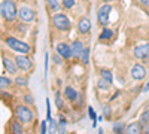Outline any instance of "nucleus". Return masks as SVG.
I'll use <instances>...</instances> for the list:
<instances>
[{"mask_svg":"<svg viewBox=\"0 0 149 134\" xmlns=\"http://www.w3.org/2000/svg\"><path fill=\"white\" fill-rule=\"evenodd\" d=\"M18 8L17 3L14 0H2V5H0V14H2V18L8 22H12L17 19L18 15Z\"/></svg>","mask_w":149,"mask_h":134,"instance_id":"nucleus-1","label":"nucleus"},{"mask_svg":"<svg viewBox=\"0 0 149 134\" xmlns=\"http://www.w3.org/2000/svg\"><path fill=\"white\" fill-rule=\"evenodd\" d=\"M5 43L10 48L12 51H15L18 54H29L31 51V48H30L29 43L22 42V40H19L17 37H14V36H8V37L5 39Z\"/></svg>","mask_w":149,"mask_h":134,"instance_id":"nucleus-2","label":"nucleus"},{"mask_svg":"<svg viewBox=\"0 0 149 134\" xmlns=\"http://www.w3.org/2000/svg\"><path fill=\"white\" fill-rule=\"evenodd\" d=\"M15 116L22 124H31L34 119V112L27 104H18L15 107Z\"/></svg>","mask_w":149,"mask_h":134,"instance_id":"nucleus-3","label":"nucleus"},{"mask_svg":"<svg viewBox=\"0 0 149 134\" xmlns=\"http://www.w3.org/2000/svg\"><path fill=\"white\" fill-rule=\"evenodd\" d=\"M52 24L54 27L60 31H67L72 27V21L66 14H61V12H57V14H52Z\"/></svg>","mask_w":149,"mask_h":134,"instance_id":"nucleus-4","label":"nucleus"},{"mask_svg":"<svg viewBox=\"0 0 149 134\" xmlns=\"http://www.w3.org/2000/svg\"><path fill=\"white\" fill-rule=\"evenodd\" d=\"M18 18H19L21 22H24V24H30V22H33V21L36 19V12H34V9H33L31 6L22 5V6L19 8V10H18Z\"/></svg>","mask_w":149,"mask_h":134,"instance_id":"nucleus-5","label":"nucleus"},{"mask_svg":"<svg viewBox=\"0 0 149 134\" xmlns=\"http://www.w3.org/2000/svg\"><path fill=\"white\" fill-rule=\"evenodd\" d=\"M110 10H112V6L109 3H104L102 5L100 8H98L97 10V21L100 26L106 27L107 24H109V15H110Z\"/></svg>","mask_w":149,"mask_h":134,"instance_id":"nucleus-6","label":"nucleus"},{"mask_svg":"<svg viewBox=\"0 0 149 134\" xmlns=\"http://www.w3.org/2000/svg\"><path fill=\"white\" fill-rule=\"evenodd\" d=\"M15 63H17V67L22 72H29L33 69V61L27 55H15Z\"/></svg>","mask_w":149,"mask_h":134,"instance_id":"nucleus-7","label":"nucleus"},{"mask_svg":"<svg viewBox=\"0 0 149 134\" xmlns=\"http://www.w3.org/2000/svg\"><path fill=\"white\" fill-rule=\"evenodd\" d=\"M2 64H3V69H5V70L9 73V75H17L18 67H17L15 60H10L9 57L2 55Z\"/></svg>","mask_w":149,"mask_h":134,"instance_id":"nucleus-8","label":"nucleus"},{"mask_svg":"<svg viewBox=\"0 0 149 134\" xmlns=\"http://www.w3.org/2000/svg\"><path fill=\"white\" fill-rule=\"evenodd\" d=\"M57 54L61 58H64V60H70L72 58V48H70V45L66 43V42L57 43Z\"/></svg>","mask_w":149,"mask_h":134,"instance_id":"nucleus-9","label":"nucleus"},{"mask_svg":"<svg viewBox=\"0 0 149 134\" xmlns=\"http://www.w3.org/2000/svg\"><path fill=\"white\" fill-rule=\"evenodd\" d=\"M131 78L136 81H142L146 78V69L143 64H134L131 67Z\"/></svg>","mask_w":149,"mask_h":134,"instance_id":"nucleus-10","label":"nucleus"},{"mask_svg":"<svg viewBox=\"0 0 149 134\" xmlns=\"http://www.w3.org/2000/svg\"><path fill=\"white\" fill-rule=\"evenodd\" d=\"M149 55V43L145 42L142 45H137L134 48V57L139 58V60H145Z\"/></svg>","mask_w":149,"mask_h":134,"instance_id":"nucleus-11","label":"nucleus"},{"mask_svg":"<svg viewBox=\"0 0 149 134\" xmlns=\"http://www.w3.org/2000/svg\"><path fill=\"white\" fill-rule=\"evenodd\" d=\"M91 30V21L90 18H86V17H82L79 21H78V31L81 34H88Z\"/></svg>","mask_w":149,"mask_h":134,"instance_id":"nucleus-12","label":"nucleus"},{"mask_svg":"<svg viewBox=\"0 0 149 134\" xmlns=\"http://www.w3.org/2000/svg\"><path fill=\"white\" fill-rule=\"evenodd\" d=\"M70 48H72V58H81V55H82V52L85 49L82 40H74L70 45Z\"/></svg>","mask_w":149,"mask_h":134,"instance_id":"nucleus-13","label":"nucleus"},{"mask_svg":"<svg viewBox=\"0 0 149 134\" xmlns=\"http://www.w3.org/2000/svg\"><path fill=\"white\" fill-rule=\"evenodd\" d=\"M125 134H143V125H142V122H140V121H137V122H131L130 125H127Z\"/></svg>","mask_w":149,"mask_h":134,"instance_id":"nucleus-14","label":"nucleus"},{"mask_svg":"<svg viewBox=\"0 0 149 134\" xmlns=\"http://www.w3.org/2000/svg\"><path fill=\"white\" fill-rule=\"evenodd\" d=\"M78 95H79V92L74 90V88H72V87H66L64 88V99L66 100L74 103V101H76V99H78Z\"/></svg>","mask_w":149,"mask_h":134,"instance_id":"nucleus-15","label":"nucleus"},{"mask_svg":"<svg viewBox=\"0 0 149 134\" xmlns=\"http://www.w3.org/2000/svg\"><path fill=\"white\" fill-rule=\"evenodd\" d=\"M22 122H18V119H12L9 121V128H10V133L12 134H24V130H22Z\"/></svg>","mask_w":149,"mask_h":134,"instance_id":"nucleus-16","label":"nucleus"},{"mask_svg":"<svg viewBox=\"0 0 149 134\" xmlns=\"http://www.w3.org/2000/svg\"><path fill=\"white\" fill-rule=\"evenodd\" d=\"M112 37H113V30H110V28H103L100 36H98V39L103 40V42L104 40H110Z\"/></svg>","mask_w":149,"mask_h":134,"instance_id":"nucleus-17","label":"nucleus"},{"mask_svg":"<svg viewBox=\"0 0 149 134\" xmlns=\"http://www.w3.org/2000/svg\"><path fill=\"white\" fill-rule=\"evenodd\" d=\"M46 5H48V8L51 9L52 12H55V14L61 9V6H63L60 3V0H46Z\"/></svg>","mask_w":149,"mask_h":134,"instance_id":"nucleus-18","label":"nucleus"},{"mask_svg":"<svg viewBox=\"0 0 149 134\" xmlns=\"http://www.w3.org/2000/svg\"><path fill=\"white\" fill-rule=\"evenodd\" d=\"M100 78H103L104 81H107L109 83H112V81H113V75H112V72L107 70V69H103L100 70Z\"/></svg>","mask_w":149,"mask_h":134,"instance_id":"nucleus-19","label":"nucleus"},{"mask_svg":"<svg viewBox=\"0 0 149 134\" xmlns=\"http://www.w3.org/2000/svg\"><path fill=\"white\" fill-rule=\"evenodd\" d=\"M15 85H17V87H24V88H26L29 85V79L26 76H17L15 78Z\"/></svg>","mask_w":149,"mask_h":134,"instance_id":"nucleus-20","label":"nucleus"},{"mask_svg":"<svg viewBox=\"0 0 149 134\" xmlns=\"http://www.w3.org/2000/svg\"><path fill=\"white\" fill-rule=\"evenodd\" d=\"M10 83H12V81L8 78V76H2V78H0V88H2V91H5L8 87H10Z\"/></svg>","mask_w":149,"mask_h":134,"instance_id":"nucleus-21","label":"nucleus"},{"mask_svg":"<svg viewBox=\"0 0 149 134\" xmlns=\"http://www.w3.org/2000/svg\"><path fill=\"white\" fill-rule=\"evenodd\" d=\"M81 61H82V64H90V48H85L84 49V52H82V55H81Z\"/></svg>","mask_w":149,"mask_h":134,"instance_id":"nucleus-22","label":"nucleus"},{"mask_svg":"<svg viewBox=\"0 0 149 134\" xmlns=\"http://www.w3.org/2000/svg\"><path fill=\"white\" fill-rule=\"evenodd\" d=\"M113 133L115 134H125V125L121 124V122H116L113 125Z\"/></svg>","mask_w":149,"mask_h":134,"instance_id":"nucleus-23","label":"nucleus"},{"mask_svg":"<svg viewBox=\"0 0 149 134\" xmlns=\"http://www.w3.org/2000/svg\"><path fill=\"white\" fill-rule=\"evenodd\" d=\"M97 87L100 88L102 91H106V90H109V87H110V83H109L107 81H104L103 78H100V79H98V82H97Z\"/></svg>","mask_w":149,"mask_h":134,"instance_id":"nucleus-24","label":"nucleus"},{"mask_svg":"<svg viewBox=\"0 0 149 134\" xmlns=\"http://www.w3.org/2000/svg\"><path fill=\"white\" fill-rule=\"evenodd\" d=\"M55 106H57L58 110H63V107H64L63 99H61V94L60 92H55Z\"/></svg>","mask_w":149,"mask_h":134,"instance_id":"nucleus-25","label":"nucleus"},{"mask_svg":"<svg viewBox=\"0 0 149 134\" xmlns=\"http://www.w3.org/2000/svg\"><path fill=\"white\" fill-rule=\"evenodd\" d=\"M88 115L93 119V127H97V116H95V112H94L93 107H88Z\"/></svg>","mask_w":149,"mask_h":134,"instance_id":"nucleus-26","label":"nucleus"},{"mask_svg":"<svg viewBox=\"0 0 149 134\" xmlns=\"http://www.w3.org/2000/svg\"><path fill=\"white\" fill-rule=\"evenodd\" d=\"M49 131V127H48V121H42V124L39 127V133L40 134H46Z\"/></svg>","mask_w":149,"mask_h":134,"instance_id":"nucleus-27","label":"nucleus"},{"mask_svg":"<svg viewBox=\"0 0 149 134\" xmlns=\"http://www.w3.org/2000/svg\"><path fill=\"white\" fill-rule=\"evenodd\" d=\"M22 100H24V103H26V104H33L34 103V97L31 94H24Z\"/></svg>","mask_w":149,"mask_h":134,"instance_id":"nucleus-28","label":"nucleus"},{"mask_svg":"<svg viewBox=\"0 0 149 134\" xmlns=\"http://www.w3.org/2000/svg\"><path fill=\"white\" fill-rule=\"evenodd\" d=\"M61 5L66 9H72L74 6V0H61Z\"/></svg>","mask_w":149,"mask_h":134,"instance_id":"nucleus-29","label":"nucleus"},{"mask_svg":"<svg viewBox=\"0 0 149 134\" xmlns=\"http://www.w3.org/2000/svg\"><path fill=\"white\" fill-rule=\"evenodd\" d=\"M54 63H55L57 66H61V64H63V61H61V57H60L58 54H54Z\"/></svg>","mask_w":149,"mask_h":134,"instance_id":"nucleus-30","label":"nucleus"},{"mask_svg":"<svg viewBox=\"0 0 149 134\" xmlns=\"http://www.w3.org/2000/svg\"><path fill=\"white\" fill-rule=\"evenodd\" d=\"M103 115H104L106 118L110 116V107H109V106H104V109H103Z\"/></svg>","mask_w":149,"mask_h":134,"instance_id":"nucleus-31","label":"nucleus"},{"mask_svg":"<svg viewBox=\"0 0 149 134\" xmlns=\"http://www.w3.org/2000/svg\"><path fill=\"white\" fill-rule=\"evenodd\" d=\"M48 61H49V57H48V54L45 55V75L48 73Z\"/></svg>","mask_w":149,"mask_h":134,"instance_id":"nucleus-32","label":"nucleus"},{"mask_svg":"<svg viewBox=\"0 0 149 134\" xmlns=\"http://www.w3.org/2000/svg\"><path fill=\"white\" fill-rule=\"evenodd\" d=\"M76 104H78V106H82V104H84V100H82V95H81V94L78 95V99H76Z\"/></svg>","mask_w":149,"mask_h":134,"instance_id":"nucleus-33","label":"nucleus"},{"mask_svg":"<svg viewBox=\"0 0 149 134\" xmlns=\"http://www.w3.org/2000/svg\"><path fill=\"white\" fill-rule=\"evenodd\" d=\"M143 134H149V122L143 125Z\"/></svg>","mask_w":149,"mask_h":134,"instance_id":"nucleus-34","label":"nucleus"},{"mask_svg":"<svg viewBox=\"0 0 149 134\" xmlns=\"http://www.w3.org/2000/svg\"><path fill=\"white\" fill-rule=\"evenodd\" d=\"M139 2L143 5V6H146V8H149V0H139Z\"/></svg>","mask_w":149,"mask_h":134,"instance_id":"nucleus-35","label":"nucleus"},{"mask_svg":"<svg viewBox=\"0 0 149 134\" xmlns=\"http://www.w3.org/2000/svg\"><path fill=\"white\" fill-rule=\"evenodd\" d=\"M148 90H149V82H148V83L145 85V88H143V91H148Z\"/></svg>","mask_w":149,"mask_h":134,"instance_id":"nucleus-36","label":"nucleus"},{"mask_svg":"<svg viewBox=\"0 0 149 134\" xmlns=\"http://www.w3.org/2000/svg\"><path fill=\"white\" fill-rule=\"evenodd\" d=\"M98 134H103V128H100V130H98Z\"/></svg>","mask_w":149,"mask_h":134,"instance_id":"nucleus-37","label":"nucleus"},{"mask_svg":"<svg viewBox=\"0 0 149 134\" xmlns=\"http://www.w3.org/2000/svg\"><path fill=\"white\" fill-rule=\"evenodd\" d=\"M103 2H104V3H110V2H112V0H103Z\"/></svg>","mask_w":149,"mask_h":134,"instance_id":"nucleus-38","label":"nucleus"},{"mask_svg":"<svg viewBox=\"0 0 149 134\" xmlns=\"http://www.w3.org/2000/svg\"><path fill=\"white\" fill-rule=\"evenodd\" d=\"M84 2H90V0H84Z\"/></svg>","mask_w":149,"mask_h":134,"instance_id":"nucleus-39","label":"nucleus"},{"mask_svg":"<svg viewBox=\"0 0 149 134\" xmlns=\"http://www.w3.org/2000/svg\"><path fill=\"white\" fill-rule=\"evenodd\" d=\"M148 115H149V112H148Z\"/></svg>","mask_w":149,"mask_h":134,"instance_id":"nucleus-40","label":"nucleus"}]
</instances>
